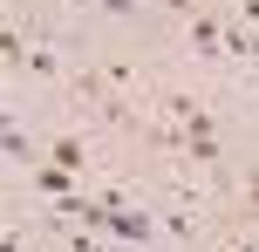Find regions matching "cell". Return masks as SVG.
Here are the masks:
<instances>
[{"label": "cell", "mask_w": 259, "mask_h": 252, "mask_svg": "<svg viewBox=\"0 0 259 252\" xmlns=\"http://www.w3.org/2000/svg\"><path fill=\"white\" fill-rule=\"evenodd\" d=\"M184 34H191V48L205 55V62H225V14H191Z\"/></svg>", "instance_id": "6da1fadb"}, {"label": "cell", "mask_w": 259, "mask_h": 252, "mask_svg": "<svg viewBox=\"0 0 259 252\" xmlns=\"http://www.w3.org/2000/svg\"><path fill=\"white\" fill-rule=\"evenodd\" d=\"M34 191H41V198H75V171H62V164H41V171H34Z\"/></svg>", "instance_id": "7a4b0ae2"}, {"label": "cell", "mask_w": 259, "mask_h": 252, "mask_svg": "<svg viewBox=\"0 0 259 252\" xmlns=\"http://www.w3.org/2000/svg\"><path fill=\"white\" fill-rule=\"evenodd\" d=\"M48 164H62V171H75V177H82V164H89V143H82V136H55Z\"/></svg>", "instance_id": "3957f363"}, {"label": "cell", "mask_w": 259, "mask_h": 252, "mask_svg": "<svg viewBox=\"0 0 259 252\" xmlns=\"http://www.w3.org/2000/svg\"><path fill=\"white\" fill-rule=\"evenodd\" d=\"M0 143H7V157H14V164H27V130H21L14 116H7V136H0Z\"/></svg>", "instance_id": "277c9868"}, {"label": "cell", "mask_w": 259, "mask_h": 252, "mask_svg": "<svg viewBox=\"0 0 259 252\" xmlns=\"http://www.w3.org/2000/svg\"><path fill=\"white\" fill-rule=\"evenodd\" d=\"M27 68H34V75H62V68H55V55H48V48H27Z\"/></svg>", "instance_id": "5b68a950"}, {"label": "cell", "mask_w": 259, "mask_h": 252, "mask_svg": "<svg viewBox=\"0 0 259 252\" xmlns=\"http://www.w3.org/2000/svg\"><path fill=\"white\" fill-rule=\"evenodd\" d=\"M103 75H109V89H130V82H137V68H130V62H109Z\"/></svg>", "instance_id": "8992f818"}, {"label": "cell", "mask_w": 259, "mask_h": 252, "mask_svg": "<svg viewBox=\"0 0 259 252\" xmlns=\"http://www.w3.org/2000/svg\"><path fill=\"white\" fill-rule=\"evenodd\" d=\"M103 14H137V0H96Z\"/></svg>", "instance_id": "52a82bcc"}, {"label": "cell", "mask_w": 259, "mask_h": 252, "mask_svg": "<svg viewBox=\"0 0 259 252\" xmlns=\"http://www.w3.org/2000/svg\"><path fill=\"white\" fill-rule=\"evenodd\" d=\"M246 212H259V171L246 177Z\"/></svg>", "instance_id": "ba28073f"}, {"label": "cell", "mask_w": 259, "mask_h": 252, "mask_svg": "<svg viewBox=\"0 0 259 252\" xmlns=\"http://www.w3.org/2000/svg\"><path fill=\"white\" fill-rule=\"evenodd\" d=\"M170 7H191V0H170Z\"/></svg>", "instance_id": "9c48e42d"}]
</instances>
